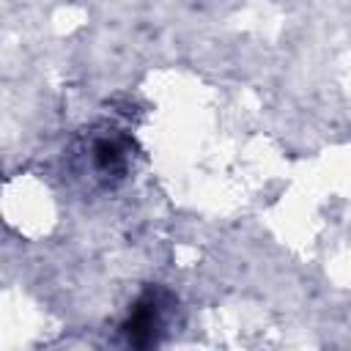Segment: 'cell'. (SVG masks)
Masks as SVG:
<instances>
[{
    "label": "cell",
    "instance_id": "obj_1",
    "mask_svg": "<svg viewBox=\"0 0 351 351\" xmlns=\"http://www.w3.org/2000/svg\"><path fill=\"white\" fill-rule=\"evenodd\" d=\"M85 170L90 173V181L101 186H112L123 181V176L132 167V140L118 129H101L88 134L82 148Z\"/></svg>",
    "mask_w": 351,
    "mask_h": 351
},
{
    "label": "cell",
    "instance_id": "obj_2",
    "mask_svg": "<svg viewBox=\"0 0 351 351\" xmlns=\"http://www.w3.org/2000/svg\"><path fill=\"white\" fill-rule=\"evenodd\" d=\"M173 310V296L165 288H148L137 296V302L129 307L123 324H121V337L132 348H151L162 340L167 315Z\"/></svg>",
    "mask_w": 351,
    "mask_h": 351
}]
</instances>
